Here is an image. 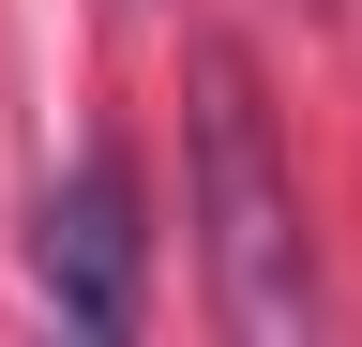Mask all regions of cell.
I'll return each mask as SVG.
<instances>
[{
  "label": "cell",
  "instance_id": "cell-1",
  "mask_svg": "<svg viewBox=\"0 0 362 347\" xmlns=\"http://www.w3.org/2000/svg\"><path fill=\"white\" fill-rule=\"evenodd\" d=\"M181 182H197V257L226 332H317V227H302V166L272 136V76L257 46L197 30L181 46Z\"/></svg>",
  "mask_w": 362,
  "mask_h": 347
},
{
  "label": "cell",
  "instance_id": "cell-2",
  "mask_svg": "<svg viewBox=\"0 0 362 347\" xmlns=\"http://www.w3.org/2000/svg\"><path fill=\"white\" fill-rule=\"evenodd\" d=\"M30 287L61 302V332H90V347L136 332L151 227H136V151H121V136H90L61 182H45V211H30Z\"/></svg>",
  "mask_w": 362,
  "mask_h": 347
},
{
  "label": "cell",
  "instance_id": "cell-3",
  "mask_svg": "<svg viewBox=\"0 0 362 347\" xmlns=\"http://www.w3.org/2000/svg\"><path fill=\"white\" fill-rule=\"evenodd\" d=\"M302 16H332V0H302Z\"/></svg>",
  "mask_w": 362,
  "mask_h": 347
}]
</instances>
